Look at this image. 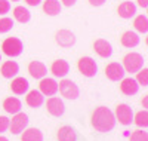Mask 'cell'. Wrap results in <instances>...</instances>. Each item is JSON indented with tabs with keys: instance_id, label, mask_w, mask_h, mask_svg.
<instances>
[{
	"instance_id": "cell-1",
	"label": "cell",
	"mask_w": 148,
	"mask_h": 141,
	"mask_svg": "<svg viewBox=\"0 0 148 141\" xmlns=\"http://www.w3.org/2000/svg\"><path fill=\"white\" fill-rule=\"evenodd\" d=\"M116 125L114 114L107 107H98L92 113V126L98 132H110Z\"/></svg>"
},
{
	"instance_id": "cell-2",
	"label": "cell",
	"mask_w": 148,
	"mask_h": 141,
	"mask_svg": "<svg viewBox=\"0 0 148 141\" xmlns=\"http://www.w3.org/2000/svg\"><path fill=\"white\" fill-rule=\"evenodd\" d=\"M142 66H144V58L136 52H130L123 58V68L127 73H136L142 68Z\"/></svg>"
},
{
	"instance_id": "cell-3",
	"label": "cell",
	"mask_w": 148,
	"mask_h": 141,
	"mask_svg": "<svg viewBox=\"0 0 148 141\" xmlns=\"http://www.w3.org/2000/svg\"><path fill=\"white\" fill-rule=\"evenodd\" d=\"M2 49L8 57H18L22 52L24 45L19 39H16V37H8L2 45Z\"/></svg>"
},
{
	"instance_id": "cell-4",
	"label": "cell",
	"mask_w": 148,
	"mask_h": 141,
	"mask_svg": "<svg viewBox=\"0 0 148 141\" xmlns=\"http://www.w3.org/2000/svg\"><path fill=\"white\" fill-rule=\"evenodd\" d=\"M58 89H59L61 95H62L64 98H67V100H76L79 97V94H80L79 86L74 82L68 80V79H64L62 82H59L58 83Z\"/></svg>"
},
{
	"instance_id": "cell-5",
	"label": "cell",
	"mask_w": 148,
	"mask_h": 141,
	"mask_svg": "<svg viewBox=\"0 0 148 141\" xmlns=\"http://www.w3.org/2000/svg\"><path fill=\"white\" fill-rule=\"evenodd\" d=\"M28 125V116L25 113H16L12 120H9V129L12 134H19L25 129V126Z\"/></svg>"
},
{
	"instance_id": "cell-6",
	"label": "cell",
	"mask_w": 148,
	"mask_h": 141,
	"mask_svg": "<svg viewBox=\"0 0 148 141\" xmlns=\"http://www.w3.org/2000/svg\"><path fill=\"white\" fill-rule=\"evenodd\" d=\"M77 67L80 70V73L83 76H86V77H92V76L96 74L98 71V67H96V62L90 58V57H83L79 59L77 62Z\"/></svg>"
},
{
	"instance_id": "cell-7",
	"label": "cell",
	"mask_w": 148,
	"mask_h": 141,
	"mask_svg": "<svg viewBox=\"0 0 148 141\" xmlns=\"http://www.w3.org/2000/svg\"><path fill=\"white\" fill-rule=\"evenodd\" d=\"M116 116L121 125H130L133 122V111L127 104H119L116 109Z\"/></svg>"
},
{
	"instance_id": "cell-8",
	"label": "cell",
	"mask_w": 148,
	"mask_h": 141,
	"mask_svg": "<svg viewBox=\"0 0 148 141\" xmlns=\"http://www.w3.org/2000/svg\"><path fill=\"white\" fill-rule=\"evenodd\" d=\"M46 109L55 118L62 116L64 111H65V106H64L62 100H59L58 97H51V98H49L47 102H46Z\"/></svg>"
},
{
	"instance_id": "cell-9",
	"label": "cell",
	"mask_w": 148,
	"mask_h": 141,
	"mask_svg": "<svg viewBox=\"0 0 148 141\" xmlns=\"http://www.w3.org/2000/svg\"><path fill=\"white\" fill-rule=\"evenodd\" d=\"M105 74L110 80L117 82V80L125 77V68H123V66L119 62H111L105 67Z\"/></svg>"
},
{
	"instance_id": "cell-10",
	"label": "cell",
	"mask_w": 148,
	"mask_h": 141,
	"mask_svg": "<svg viewBox=\"0 0 148 141\" xmlns=\"http://www.w3.org/2000/svg\"><path fill=\"white\" fill-rule=\"evenodd\" d=\"M93 49H95V52L99 57H102V58H108V57H111V54H113V48H111V45L107 40H104V39L95 40Z\"/></svg>"
},
{
	"instance_id": "cell-11",
	"label": "cell",
	"mask_w": 148,
	"mask_h": 141,
	"mask_svg": "<svg viewBox=\"0 0 148 141\" xmlns=\"http://www.w3.org/2000/svg\"><path fill=\"white\" fill-rule=\"evenodd\" d=\"M28 73L34 79H43L46 76V73H47V70H46V66L43 62L33 61V62H30V66H28Z\"/></svg>"
},
{
	"instance_id": "cell-12",
	"label": "cell",
	"mask_w": 148,
	"mask_h": 141,
	"mask_svg": "<svg viewBox=\"0 0 148 141\" xmlns=\"http://www.w3.org/2000/svg\"><path fill=\"white\" fill-rule=\"evenodd\" d=\"M39 88H40V92L43 95H47V97H52V95H55L58 92V83L53 79H49V77L47 79H42Z\"/></svg>"
},
{
	"instance_id": "cell-13",
	"label": "cell",
	"mask_w": 148,
	"mask_h": 141,
	"mask_svg": "<svg viewBox=\"0 0 148 141\" xmlns=\"http://www.w3.org/2000/svg\"><path fill=\"white\" fill-rule=\"evenodd\" d=\"M51 71H52L53 76H56V77H64V76H67L68 71H70V66H68V62L64 61V59H56L52 64Z\"/></svg>"
},
{
	"instance_id": "cell-14",
	"label": "cell",
	"mask_w": 148,
	"mask_h": 141,
	"mask_svg": "<svg viewBox=\"0 0 148 141\" xmlns=\"http://www.w3.org/2000/svg\"><path fill=\"white\" fill-rule=\"evenodd\" d=\"M139 89V85L138 82L132 79V77H127V79H123L121 85H120V91L125 94V95H135Z\"/></svg>"
},
{
	"instance_id": "cell-15",
	"label": "cell",
	"mask_w": 148,
	"mask_h": 141,
	"mask_svg": "<svg viewBox=\"0 0 148 141\" xmlns=\"http://www.w3.org/2000/svg\"><path fill=\"white\" fill-rule=\"evenodd\" d=\"M28 80L27 79H24V77H16L12 80L10 83V89H12V92L16 94V95H22L24 92H27L28 91Z\"/></svg>"
},
{
	"instance_id": "cell-16",
	"label": "cell",
	"mask_w": 148,
	"mask_h": 141,
	"mask_svg": "<svg viewBox=\"0 0 148 141\" xmlns=\"http://www.w3.org/2000/svg\"><path fill=\"white\" fill-rule=\"evenodd\" d=\"M117 12H119V15L121 18L127 19V18H132L135 14H136V6H135L132 2H123V3H120Z\"/></svg>"
},
{
	"instance_id": "cell-17",
	"label": "cell",
	"mask_w": 148,
	"mask_h": 141,
	"mask_svg": "<svg viewBox=\"0 0 148 141\" xmlns=\"http://www.w3.org/2000/svg\"><path fill=\"white\" fill-rule=\"evenodd\" d=\"M25 102L33 109L40 107L43 104V94L40 91H36V89L34 91H30L27 94V97H25Z\"/></svg>"
},
{
	"instance_id": "cell-18",
	"label": "cell",
	"mask_w": 148,
	"mask_h": 141,
	"mask_svg": "<svg viewBox=\"0 0 148 141\" xmlns=\"http://www.w3.org/2000/svg\"><path fill=\"white\" fill-rule=\"evenodd\" d=\"M56 40H58V43H59L61 46L68 48V46L74 45V42H76V37H74V34H73L71 31H68V30H61V31H58V34H56Z\"/></svg>"
},
{
	"instance_id": "cell-19",
	"label": "cell",
	"mask_w": 148,
	"mask_h": 141,
	"mask_svg": "<svg viewBox=\"0 0 148 141\" xmlns=\"http://www.w3.org/2000/svg\"><path fill=\"white\" fill-rule=\"evenodd\" d=\"M58 140L59 141H77V132L71 126H62L58 131Z\"/></svg>"
},
{
	"instance_id": "cell-20",
	"label": "cell",
	"mask_w": 148,
	"mask_h": 141,
	"mask_svg": "<svg viewBox=\"0 0 148 141\" xmlns=\"http://www.w3.org/2000/svg\"><path fill=\"white\" fill-rule=\"evenodd\" d=\"M18 71H19V66L15 61H6L2 66V74H3V77H6V79L15 77V76L18 74Z\"/></svg>"
},
{
	"instance_id": "cell-21",
	"label": "cell",
	"mask_w": 148,
	"mask_h": 141,
	"mask_svg": "<svg viewBox=\"0 0 148 141\" xmlns=\"http://www.w3.org/2000/svg\"><path fill=\"white\" fill-rule=\"evenodd\" d=\"M3 109H5V111H8L10 114H16V113L21 111V101L15 97L6 98L3 101Z\"/></svg>"
},
{
	"instance_id": "cell-22",
	"label": "cell",
	"mask_w": 148,
	"mask_h": 141,
	"mask_svg": "<svg viewBox=\"0 0 148 141\" xmlns=\"http://www.w3.org/2000/svg\"><path fill=\"white\" fill-rule=\"evenodd\" d=\"M139 43V37L136 33L133 31H126L125 34L121 36V45L126 48H135Z\"/></svg>"
},
{
	"instance_id": "cell-23",
	"label": "cell",
	"mask_w": 148,
	"mask_h": 141,
	"mask_svg": "<svg viewBox=\"0 0 148 141\" xmlns=\"http://www.w3.org/2000/svg\"><path fill=\"white\" fill-rule=\"evenodd\" d=\"M21 141H43V134L36 128H30L22 132Z\"/></svg>"
},
{
	"instance_id": "cell-24",
	"label": "cell",
	"mask_w": 148,
	"mask_h": 141,
	"mask_svg": "<svg viewBox=\"0 0 148 141\" xmlns=\"http://www.w3.org/2000/svg\"><path fill=\"white\" fill-rule=\"evenodd\" d=\"M43 10L45 14L47 15H58L61 12V3L58 2V0H46V2L43 3Z\"/></svg>"
},
{
	"instance_id": "cell-25",
	"label": "cell",
	"mask_w": 148,
	"mask_h": 141,
	"mask_svg": "<svg viewBox=\"0 0 148 141\" xmlns=\"http://www.w3.org/2000/svg\"><path fill=\"white\" fill-rule=\"evenodd\" d=\"M14 18H15L18 22L24 24V22H28V21H30L31 14L28 12V9H25L24 6H16V8L14 9Z\"/></svg>"
},
{
	"instance_id": "cell-26",
	"label": "cell",
	"mask_w": 148,
	"mask_h": 141,
	"mask_svg": "<svg viewBox=\"0 0 148 141\" xmlns=\"http://www.w3.org/2000/svg\"><path fill=\"white\" fill-rule=\"evenodd\" d=\"M133 25H135V28H136L138 31H141V33H147V31H148V19H147L145 15L136 17Z\"/></svg>"
},
{
	"instance_id": "cell-27",
	"label": "cell",
	"mask_w": 148,
	"mask_h": 141,
	"mask_svg": "<svg viewBox=\"0 0 148 141\" xmlns=\"http://www.w3.org/2000/svg\"><path fill=\"white\" fill-rule=\"evenodd\" d=\"M135 123L141 128H147L148 126V113L147 110H142L139 113H136V116H135Z\"/></svg>"
},
{
	"instance_id": "cell-28",
	"label": "cell",
	"mask_w": 148,
	"mask_h": 141,
	"mask_svg": "<svg viewBox=\"0 0 148 141\" xmlns=\"http://www.w3.org/2000/svg\"><path fill=\"white\" fill-rule=\"evenodd\" d=\"M12 27H14V21L10 18H0V34L10 31Z\"/></svg>"
},
{
	"instance_id": "cell-29",
	"label": "cell",
	"mask_w": 148,
	"mask_h": 141,
	"mask_svg": "<svg viewBox=\"0 0 148 141\" xmlns=\"http://www.w3.org/2000/svg\"><path fill=\"white\" fill-rule=\"evenodd\" d=\"M136 82H138L139 85H142V86H147V85H148V70H147V68L139 70V73H138V76H136Z\"/></svg>"
},
{
	"instance_id": "cell-30",
	"label": "cell",
	"mask_w": 148,
	"mask_h": 141,
	"mask_svg": "<svg viewBox=\"0 0 148 141\" xmlns=\"http://www.w3.org/2000/svg\"><path fill=\"white\" fill-rule=\"evenodd\" d=\"M130 141H148V134L145 131H135L130 135Z\"/></svg>"
},
{
	"instance_id": "cell-31",
	"label": "cell",
	"mask_w": 148,
	"mask_h": 141,
	"mask_svg": "<svg viewBox=\"0 0 148 141\" xmlns=\"http://www.w3.org/2000/svg\"><path fill=\"white\" fill-rule=\"evenodd\" d=\"M9 9H10V5H9L8 0H0V15L8 14Z\"/></svg>"
},
{
	"instance_id": "cell-32",
	"label": "cell",
	"mask_w": 148,
	"mask_h": 141,
	"mask_svg": "<svg viewBox=\"0 0 148 141\" xmlns=\"http://www.w3.org/2000/svg\"><path fill=\"white\" fill-rule=\"evenodd\" d=\"M8 128H9V119L5 116H0V134L5 132Z\"/></svg>"
},
{
	"instance_id": "cell-33",
	"label": "cell",
	"mask_w": 148,
	"mask_h": 141,
	"mask_svg": "<svg viewBox=\"0 0 148 141\" xmlns=\"http://www.w3.org/2000/svg\"><path fill=\"white\" fill-rule=\"evenodd\" d=\"M105 2H107V0H89V3L92 6H102Z\"/></svg>"
},
{
	"instance_id": "cell-34",
	"label": "cell",
	"mask_w": 148,
	"mask_h": 141,
	"mask_svg": "<svg viewBox=\"0 0 148 141\" xmlns=\"http://www.w3.org/2000/svg\"><path fill=\"white\" fill-rule=\"evenodd\" d=\"M25 2H27V5H30V6H37V5L42 2V0H25Z\"/></svg>"
},
{
	"instance_id": "cell-35",
	"label": "cell",
	"mask_w": 148,
	"mask_h": 141,
	"mask_svg": "<svg viewBox=\"0 0 148 141\" xmlns=\"http://www.w3.org/2000/svg\"><path fill=\"white\" fill-rule=\"evenodd\" d=\"M76 2H77V0H62V3H64L65 6H73Z\"/></svg>"
},
{
	"instance_id": "cell-36",
	"label": "cell",
	"mask_w": 148,
	"mask_h": 141,
	"mask_svg": "<svg viewBox=\"0 0 148 141\" xmlns=\"http://www.w3.org/2000/svg\"><path fill=\"white\" fill-rule=\"evenodd\" d=\"M138 5L141 8H147L148 6V0H138Z\"/></svg>"
},
{
	"instance_id": "cell-37",
	"label": "cell",
	"mask_w": 148,
	"mask_h": 141,
	"mask_svg": "<svg viewBox=\"0 0 148 141\" xmlns=\"http://www.w3.org/2000/svg\"><path fill=\"white\" fill-rule=\"evenodd\" d=\"M0 141H9L6 137H2V135H0Z\"/></svg>"
},
{
	"instance_id": "cell-38",
	"label": "cell",
	"mask_w": 148,
	"mask_h": 141,
	"mask_svg": "<svg viewBox=\"0 0 148 141\" xmlns=\"http://www.w3.org/2000/svg\"><path fill=\"white\" fill-rule=\"evenodd\" d=\"M12 2H19V0H12Z\"/></svg>"
},
{
	"instance_id": "cell-39",
	"label": "cell",
	"mask_w": 148,
	"mask_h": 141,
	"mask_svg": "<svg viewBox=\"0 0 148 141\" xmlns=\"http://www.w3.org/2000/svg\"><path fill=\"white\" fill-rule=\"evenodd\" d=\"M0 61H2V55H0Z\"/></svg>"
}]
</instances>
